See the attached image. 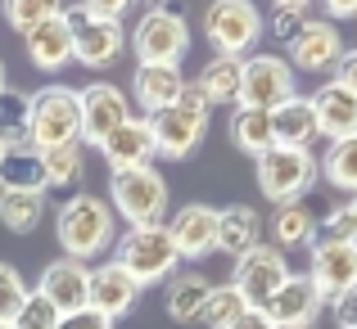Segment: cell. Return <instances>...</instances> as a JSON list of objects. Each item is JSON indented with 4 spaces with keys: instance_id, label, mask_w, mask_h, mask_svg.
Listing matches in <instances>:
<instances>
[{
    "instance_id": "36",
    "label": "cell",
    "mask_w": 357,
    "mask_h": 329,
    "mask_svg": "<svg viewBox=\"0 0 357 329\" xmlns=\"http://www.w3.org/2000/svg\"><path fill=\"white\" fill-rule=\"evenodd\" d=\"M5 23L14 27L18 36H27V32H36V27L45 23V18H54L63 5H50V0H5Z\"/></svg>"
},
{
    "instance_id": "45",
    "label": "cell",
    "mask_w": 357,
    "mask_h": 329,
    "mask_svg": "<svg viewBox=\"0 0 357 329\" xmlns=\"http://www.w3.org/2000/svg\"><path fill=\"white\" fill-rule=\"evenodd\" d=\"M331 18H357V0H331V5H321Z\"/></svg>"
},
{
    "instance_id": "11",
    "label": "cell",
    "mask_w": 357,
    "mask_h": 329,
    "mask_svg": "<svg viewBox=\"0 0 357 329\" xmlns=\"http://www.w3.org/2000/svg\"><path fill=\"white\" fill-rule=\"evenodd\" d=\"M63 18H68L73 27V59L82 63V68H114L122 59V50H127V32H122V23H100V18H86L77 5L63 9Z\"/></svg>"
},
{
    "instance_id": "23",
    "label": "cell",
    "mask_w": 357,
    "mask_h": 329,
    "mask_svg": "<svg viewBox=\"0 0 357 329\" xmlns=\"http://www.w3.org/2000/svg\"><path fill=\"white\" fill-rule=\"evenodd\" d=\"M312 113H317V136H326L331 145L357 136V95L340 90L335 81H326L312 95Z\"/></svg>"
},
{
    "instance_id": "39",
    "label": "cell",
    "mask_w": 357,
    "mask_h": 329,
    "mask_svg": "<svg viewBox=\"0 0 357 329\" xmlns=\"http://www.w3.org/2000/svg\"><path fill=\"white\" fill-rule=\"evenodd\" d=\"M86 18H100V23H122L127 18V0H86V5H77Z\"/></svg>"
},
{
    "instance_id": "46",
    "label": "cell",
    "mask_w": 357,
    "mask_h": 329,
    "mask_svg": "<svg viewBox=\"0 0 357 329\" xmlns=\"http://www.w3.org/2000/svg\"><path fill=\"white\" fill-rule=\"evenodd\" d=\"M344 208H349V221H353V239H357V194H353L349 203H344Z\"/></svg>"
},
{
    "instance_id": "18",
    "label": "cell",
    "mask_w": 357,
    "mask_h": 329,
    "mask_svg": "<svg viewBox=\"0 0 357 329\" xmlns=\"http://www.w3.org/2000/svg\"><path fill=\"white\" fill-rule=\"evenodd\" d=\"M167 234H172L176 252H181L185 262L208 257V252L218 248V208H213V203H185V208L172 212Z\"/></svg>"
},
{
    "instance_id": "6",
    "label": "cell",
    "mask_w": 357,
    "mask_h": 329,
    "mask_svg": "<svg viewBox=\"0 0 357 329\" xmlns=\"http://www.w3.org/2000/svg\"><path fill=\"white\" fill-rule=\"evenodd\" d=\"M262 9L249 5V0H213L204 9V36L218 54L227 59H249L253 45L262 41Z\"/></svg>"
},
{
    "instance_id": "32",
    "label": "cell",
    "mask_w": 357,
    "mask_h": 329,
    "mask_svg": "<svg viewBox=\"0 0 357 329\" xmlns=\"http://www.w3.org/2000/svg\"><path fill=\"white\" fill-rule=\"evenodd\" d=\"M41 158H45V190H77L86 181V145H63Z\"/></svg>"
},
{
    "instance_id": "25",
    "label": "cell",
    "mask_w": 357,
    "mask_h": 329,
    "mask_svg": "<svg viewBox=\"0 0 357 329\" xmlns=\"http://www.w3.org/2000/svg\"><path fill=\"white\" fill-rule=\"evenodd\" d=\"M208 294H213L208 275H199V271H181V275L167 280L163 307H167V316H172L176 325H199L204 307H208Z\"/></svg>"
},
{
    "instance_id": "4",
    "label": "cell",
    "mask_w": 357,
    "mask_h": 329,
    "mask_svg": "<svg viewBox=\"0 0 357 329\" xmlns=\"http://www.w3.org/2000/svg\"><path fill=\"white\" fill-rule=\"evenodd\" d=\"M109 208L127 225H163L167 217V181L158 167H131L109 176Z\"/></svg>"
},
{
    "instance_id": "38",
    "label": "cell",
    "mask_w": 357,
    "mask_h": 329,
    "mask_svg": "<svg viewBox=\"0 0 357 329\" xmlns=\"http://www.w3.org/2000/svg\"><path fill=\"white\" fill-rule=\"evenodd\" d=\"M59 321H63V316L32 289V294H27V303H23V312H18L9 325H14V329H59Z\"/></svg>"
},
{
    "instance_id": "31",
    "label": "cell",
    "mask_w": 357,
    "mask_h": 329,
    "mask_svg": "<svg viewBox=\"0 0 357 329\" xmlns=\"http://www.w3.org/2000/svg\"><path fill=\"white\" fill-rule=\"evenodd\" d=\"M45 221V194H23V190H0V225L14 234H32Z\"/></svg>"
},
{
    "instance_id": "35",
    "label": "cell",
    "mask_w": 357,
    "mask_h": 329,
    "mask_svg": "<svg viewBox=\"0 0 357 329\" xmlns=\"http://www.w3.org/2000/svg\"><path fill=\"white\" fill-rule=\"evenodd\" d=\"M244 312H249V307H244V298L236 294V289H231V284H213L208 307H204L199 325H208V329H231Z\"/></svg>"
},
{
    "instance_id": "27",
    "label": "cell",
    "mask_w": 357,
    "mask_h": 329,
    "mask_svg": "<svg viewBox=\"0 0 357 329\" xmlns=\"http://www.w3.org/2000/svg\"><path fill=\"white\" fill-rule=\"evenodd\" d=\"M271 131H276V145L280 149H312V140H317L312 99H303V95L285 99V104L271 113Z\"/></svg>"
},
{
    "instance_id": "8",
    "label": "cell",
    "mask_w": 357,
    "mask_h": 329,
    "mask_svg": "<svg viewBox=\"0 0 357 329\" xmlns=\"http://www.w3.org/2000/svg\"><path fill=\"white\" fill-rule=\"evenodd\" d=\"M321 167H317L312 149H271L258 158V190L271 199V208L280 203H303V194L317 185Z\"/></svg>"
},
{
    "instance_id": "19",
    "label": "cell",
    "mask_w": 357,
    "mask_h": 329,
    "mask_svg": "<svg viewBox=\"0 0 357 329\" xmlns=\"http://www.w3.org/2000/svg\"><path fill=\"white\" fill-rule=\"evenodd\" d=\"M321 307H326V298L317 294L312 280H307V275H289L262 312L271 316V325H276V329H285V325H317Z\"/></svg>"
},
{
    "instance_id": "22",
    "label": "cell",
    "mask_w": 357,
    "mask_h": 329,
    "mask_svg": "<svg viewBox=\"0 0 357 329\" xmlns=\"http://www.w3.org/2000/svg\"><path fill=\"white\" fill-rule=\"evenodd\" d=\"M23 41H27L32 68H41V72H59L63 63H73V27H68V18H63V9L54 18H45L36 32H27Z\"/></svg>"
},
{
    "instance_id": "28",
    "label": "cell",
    "mask_w": 357,
    "mask_h": 329,
    "mask_svg": "<svg viewBox=\"0 0 357 329\" xmlns=\"http://www.w3.org/2000/svg\"><path fill=\"white\" fill-rule=\"evenodd\" d=\"M0 190H23V194H45V158L41 149H5L0 154Z\"/></svg>"
},
{
    "instance_id": "12",
    "label": "cell",
    "mask_w": 357,
    "mask_h": 329,
    "mask_svg": "<svg viewBox=\"0 0 357 329\" xmlns=\"http://www.w3.org/2000/svg\"><path fill=\"white\" fill-rule=\"evenodd\" d=\"M77 99H82V145H96L100 149L122 127V122L136 118V113H131L127 90L114 86V81H91V86L77 90Z\"/></svg>"
},
{
    "instance_id": "33",
    "label": "cell",
    "mask_w": 357,
    "mask_h": 329,
    "mask_svg": "<svg viewBox=\"0 0 357 329\" xmlns=\"http://www.w3.org/2000/svg\"><path fill=\"white\" fill-rule=\"evenodd\" d=\"M321 176L335 185V190H344L353 199L357 194V136H349V140H335L331 149L321 154Z\"/></svg>"
},
{
    "instance_id": "13",
    "label": "cell",
    "mask_w": 357,
    "mask_h": 329,
    "mask_svg": "<svg viewBox=\"0 0 357 329\" xmlns=\"http://www.w3.org/2000/svg\"><path fill=\"white\" fill-rule=\"evenodd\" d=\"M307 280L317 284L321 298H344L357 294V243L344 239H317L312 243V266H307Z\"/></svg>"
},
{
    "instance_id": "2",
    "label": "cell",
    "mask_w": 357,
    "mask_h": 329,
    "mask_svg": "<svg viewBox=\"0 0 357 329\" xmlns=\"http://www.w3.org/2000/svg\"><path fill=\"white\" fill-rule=\"evenodd\" d=\"M176 262H181V252H176L167 225H127L114 243V266H122L140 289L172 280Z\"/></svg>"
},
{
    "instance_id": "44",
    "label": "cell",
    "mask_w": 357,
    "mask_h": 329,
    "mask_svg": "<svg viewBox=\"0 0 357 329\" xmlns=\"http://www.w3.org/2000/svg\"><path fill=\"white\" fill-rule=\"evenodd\" d=\"M231 329H276V325H271V316L262 312V307H249V312H244Z\"/></svg>"
},
{
    "instance_id": "42",
    "label": "cell",
    "mask_w": 357,
    "mask_h": 329,
    "mask_svg": "<svg viewBox=\"0 0 357 329\" xmlns=\"http://www.w3.org/2000/svg\"><path fill=\"white\" fill-rule=\"evenodd\" d=\"M59 329H114V321H109V316H100V312H91V307H82V312L63 316Z\"/></svg>"
},
{
    "instance_id": "30",
    "label": "cell",
    "mask_w": 357,
    "mask_h": 329,
    "mask_svg": "<svg viewBox=\"0 0 357 329\" xmlns=\"http://www.w3.org/2000/svg\"><path fill=\"white\" fill-rule=\"evenodd\" d=\"M0 145L5 149L32 145V95L18 86H9L0 95Z\"/></svg>"
},
{
    "instance_id": "37",
    "label": "cell",
    "mask_w": 357,
    "mask_h": 329,
    "mask_svg": "<svg viewBox=\"0 0 357 329\" xmlns=\"http://www.w3.org/2000/svg\"><path fill=\"white\" fill-rule=\"evenodd\" d=\"M27 280L18 275V266H9V262H0V325H9L18 312H23V303H27Z\"/></svg>"
},
{
    "instance_id": "43",
    "label": "cell",
    "mask_w": 357,
    "mask_h": 329,
    "mask_svg": "<svg viewBox=\"0 0 357 329\" xmlns=\"http://www.w3.org/2000/svg\"><path fill=\"white\" fill-rule=\"evenodd\" d=\"M331 316H335V325H340V329H357V294L335 298V303H331Z\"/></svg>"
},
{
    "instance_id": "1",
    "label": "cell",
    "mask_w": 357,
    "mask_h": 329,
    "mask_svg": "<svg viewBox=\"0 0 357 329\" xmlns=\"http://www.w3.org/2000/svg\"><path fill=\"white\" fill-rule=\"evenodd\" d=\"M54 234H59L63 257L86 266V262H96L100 252H109L118 243V217L109 208V199H100L91 190H77L54 212Z\"/></svg>"
},
{
    "instance_id": "34",
    "label": "cell",
    "mask_w": 357,
    "mask_h": 329,
    "mask_svg": "<svg viewBox=\"0 0 357 329\" xmlns=\"http://www.w3.org/2000/svg\"><path fill=\"white\" fill-rule=\"evenodd\" d=\"M307 9H312V5H303V0H276V5H271V18H262V27H267L280 45H289L307 23H312Z\"/></svg>"
},
{
    "instance_id": "50",
    "label": "cell",
    "mask_w": 357,
    "mask_h": 329,
    "mask_svg": "<svg viewBox=\"0 0 357 329\" xmlns=\"http://www.w3.org/2000/svg\"><path fill=\"white\" fill-rule=\"evenodd\" d=\"M0 154H5V145H0Z\"/></svg>"
},
{
    "instance_id": "9",
    "label": "cell",
    "mask_w": 357,
    "mask_h": 329,
    "mask_svg": "<svg viewBox=\"0 0 357 329\" xmlns=\"http://www.w3.org/2000/svg\"><path fill=\"white\" fill-rule=\"evenodd\" d=\"M294 95H298V81H294L289 59L267 54V50H253L249 59H244V77H240V104L244 109L276 113L285 99H294Z\"/></svg>"
},
{
    "instance_id": "40",
    "label": "cell",
    "mask_w": 357,
    "mask_h": 329,
    "mask_svg": "<svg viewBox=\"0 0 357 329\" xmlns=\"http://www.w3.org/2000/svg\"><path fill=\"white\" fill-rule=\"evenodd\" d=\"M321 239H344V243H357L353 239V221H349V208H344V203H340V208H331V212H326V225H321Z\"/></svg>"
},
{
    "instance_id": "26",
    "label": "cell",
    "mask_w": 357,
    "mask_h": 329,
    "mask_svg": "<svg viewBox=\"0 0 357 329\" xmlns=\"http://www.w3.org/2000/svg\"><path fill=\"white\" fill-rule=\"evenodd\" d=\"M240 77H244V59H227V54H213L199 68V77L190 81L204 99L213 104H240Z\"/></svg>"
},
{
    "instance_id": "14",
    "label": "cell",
    "mask_w": 357,
    "mask_h": 329,
    "mask_svg": "<svg viewBox=\"0 0 357 329\" xmlns=\"http://www.w3.org/2000/svg\"><path fill=\"white\" fill-rule=\"evenodd\" d=\"M344 36L340 27L331 23V18H312V23L303 27V32L289 41V68L294 72H335V63L344 59Z\"/></svg>"
},
{
    "instance_id": "16",
    "label": "cell",
    "mask_w": 357,
    "mask_h": 329,
    "mask_svg": "<svg viewBox=\"0 0 357 329\" xmlns=\"http://www.w3.org/2000/svg\"><path fill=\"white\" fill-rule=\"evenodd\" d=\"M136 303H140V284L122 266H114V262L91 266V294H86V307H91V312L109 316V321L118 325L127 312H136Z\"/></svg>"
},
{
    "instance_id": "41",
    "label": "cell",
    "mask_w": 357,
    "mask_h": 329,
    "mask_svg": "<svg viewBox=\"0 0 357 329\" xmlns=\"http://www.w3.org/2000/svg\"><path fill=\"white\" fill-rule=\"evenodd\" d=\"M331 81H335L340 90H349V95H357V45H353V50H344V59L335 63Z\"/></svg>"
},
{
    "instance_id": "20",
    "label": "cell",
    "mask_w": 357,
    "mask_h": 329,
    "mask_svg": "<svg viewBox=\"0 0 357 329\" xmlns=\"http://www.w3.org/2000/svg\"><path fill=\"white\" fill-rule=\"evenodd\" d=\"M267 234V225H262L258 208H249V203H227V208H218V248L227 252V257H244V252H253Z\"/></svg>"
},
{
    "instance_id": "17",
    "label": "cell",
    "mask_w": 357,
    "mask_h": 329,
    "mask_svg": "<svg viewBox=\"0 0 357 329\" xmlns=\"http://www.w3.org/2000/svg\"><path fill=\"white\" fill-rule=\"evenodd\" d=\"M100 158L109 163V172H131V167H154L158 145L149 118H127L114 136L100 145Z\"/></svg>"
},
{
    "instance_id": "47",
    "label": "cell",
    "mask_w": 357,
    "mask_h": 329,
    "mask_svg": "<svg viewBox=\"0 0 357 329\" xmlns=\"http://www.w3.org/2000/svg\"><path fill=\"white\" fill-rule=\"evenodd\" d=\"M9 90V77H5V63H0V95Z\"/></svg>"
},
{
    "instance_id": "21",
    "label": "cell",
    "mask_w": 357,
    "mask_h": 329,
    "mask_svg": "<svg viewBox=\"0 0 357 329\" xmlns=\"http://www.w3.org/2000/svg\"><path fill=\"white\" fill-rule=\"evenodd\" d=\"M131 86H136V104L145 109V118H158L163 109H172L176 99L185 95V72L181 68H154V63H140L136 77H131Z\"/></svg>"
},
{
    "instance_id": "49",
    "label": "cell",
    "mask_w": 357,
    "mask_h": 329,
    "mask_svg": "<svg viewBox=\"0 0 357 329\" xmlns=\"http://www.w3.org/2000/svg\"><path fill=\"white\" fill-rule=\"evenodd\" d=\"M0 329H14V325H0Z\"/></svg>"
},
{
    "instance_id": "29",
    "label": "cell",
    "mask_w": 357,
    "mask_h": 329,
    "mask_svg": "<svg viewBox=\"0 0 357 329\" xmlns=\"http://www.w3.org/2000/svg\"><path fill=\"white\" fill-rule=\"evenodd\" d=\"M231 145H236L240 154H249L253 163H258L262 154H271V149H276V131H271V113L236 104V113H231Z\"/></svg>"
},
{
    "instance_id": "10",
    "label": "cell",
    "mask_w": 357,
    "mask_h": 329,
    "mask_svg": "<svg viewBox=\"0 0 357 329\" xmlns=\"http://www.w3.org/2000/svg\"><path fill=\"white\" fill-rule=\"evenodd\" d=\"M289 275H294V271H289L285 252L271 248V243H258L253 252L236 257V266H231V289L244 298V307H267Z\"/></svg>"
},
{
    "instance_id": "24",
    "label": "cell",
    "mask_w": 357,
    "mask_h": 329,
    "mask_svg": "<svg viewBox=\"0 0 357 329\" xmlns=\"http://www.w3.org/2000/svg\"><path fill=\"white\" fill-rule=\"evenodd\" d=\"M262 225L271 234V248L280 252L317 243V217L307 212V203H280V208H271V217H262Z\"/></svg>"
},
{
    "instance_id": "5",
    "label": "cell",
    "mask_w": 357,
    "mask_h": 329,
    "mask_svg": "<svg viewBox=\"0 0 357 329\" xmlns=\"http://www.w3.org/2000/svg\"><path fill=\"white\" fill-rule=\"evenodd\" d=\"M127 50H136V68L154 63V68H181L185 50H190V23L176 9H149L140 14L136 32L127 36Z\"/></svg>"
},
{
    "instance_id": "15",
    "label": "cell",
    "mask_w": 357,
    "mask_h": 329,
    "mask_svg": "<svg viewBox=\"0 0 357 329\" xmlns=\"http://www.w3.org/2000/svg\"><path fill=\"white\" fill-rule=\"evenodd\" d=\"M36 294L59 316L82 312V307H86V294H91V266H82V262H73V257L50 262V266L41 271V280H36Z\"/></svg>"
},
{
    "instance_id": "7",
    "label": "cell",
    "mask_w": 357,
    "mask_h": 329,
    "mask_svg": "<svg viewBox=\"0 0 357 329\" xmlns=\"http://www.w3.org/2000/svg\"><path fill=\"white\" fill-rule=\"evenodd\" d=\"M149 127H154L158 158H190L208 136V99L195 86H185V95L172 109H163L158 118H149Z\"/></svg>"
},
{
    "instance_id": "48",
    "label": "cell",
    "mask_w": 357,
    "mask_h": 329,
    "mask_svg": "<svg viewBox=\"0 0 357 329\" xmlns=\"http://www.w3.org/2000/svg\"><path fill=\"white\" fill-rule=\"evenodd\" d=\"M285 329H317V325H285Z\"/></svg>"
},
{
    "instance_id": "3",
    "label": "cell",
    "mask_w": 357,
    "mask_h": 329,
    "mask_svg": "<svg viewBox=\"0 0 357 329\" xmlns=\"http://www.w3.org/2000/svg\"><path fill=\"white\" fill-rule=\"evenodd\" d=\"M63 145H82V99L73 86L50 81L32 90V149L50 154Z\"/></svg>"
}]
</instances>
